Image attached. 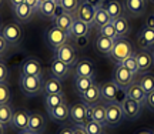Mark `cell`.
Instances as JSON below:
<instances>
[{
	"mask_svg": "<svg viewBox=\"0 0 154 134\" xmlns=\"http://www.w3.org/2000/svg\"><path fill=\"white\" fill-rule=\"evenodd\" d=\"M100 93H101V100L106 104L107 103H121L123 100L127 99L126 90L119 87L113 80H109V81L100 84Z\"/></svg>",
	"mask_w": 154,
	"mask_h": 134,
	"instance_id": "1",
	"label": "cell"
},
{
	"mask_svg": "<svg viewBox=\"0 0 154 134\" xmlns=\"http://www.w3.org/2000/svg\"><path fill=\"white\" fill-rule=\"evenodd\" d=\"M133 54H134V51H133L131 43L127 39H124V37H119V39H116L113 50L109 54V59L114 64H121L126 59H128Z\"/></svg>",
	"mask_w": 154,
	"mask_h": 134,
	"instance_id": "2",
	"label": "cell"
},
{
	"mask_svg": "<svg viewBox=\"0 0 154 134\" xmlns=\"http://www.w3.org/2000/svg\"><path fill=\"white\" fill-rule=\"evenodd\" d=\"M19 86L24 96L34 97L43 91V76H22L20 74Z\"/></svg>",
	"mask_w": 154,
	"mask_h": 134,
	"instance_id": "3",
	"label": "cell"
},
{
	"mask_svg": "<svg viewBox=\"0 0 154 134\" xmlns=\"http://www.w3.org/2000/svg\"><path fill=\"white\" fill-rule=\"evenodd\" d=\"M70 39V36L67 32L64 30H61L59 29L57 26H53V27H50L46 30V33H44V41H46V44L49 46L50 49H53V50H57L59 47H61L63 44H66L67 41Z\"/></svg>",
	"mask_w": 154,
	"mask_h": 134,
	"instance_id": "4",
	"label": "cell"
},
{
	"mask_svg": "<svg viewBox=\"0 0 154 134\" xmlns=\"http://www.w3.org/2000/svg\"><path fill=\"white\" fill-rule=\"evenodd\" d=\"M106 106V127H117L124 120L120 103H107Z\"/></svg>",
	"mask_w": 154,
	"mask_h": 134,
	"instance_id": "5",
	"label": "cell"
},
{
	"mask_svg": "<svg viewBox=\"0 0 154 134\" xmlns=\"http://www.w3.org/2000/svg\"><path fill=\"white\" fill-rule=\"evenodd\" d=\"M136 74H133L130 70H127L123 64H116L114 70H113V81H114L119 87L126 90L131 83L136 80Z\"/></svg>",
	"mask_w": 154,
	"mask_h": 134,
	"instance_id": "6",
	"label": "cell"
},
{
	"mask_svg": "<svg viewBox=\"0 0 154 134\" xmlns=\"http://www.w3.org/2000/svg\"><path fill=\"white\" fill-rule=\"evenodd\" d=\"M70 120L76 126H86L88 120V106H86L84 103H74L70 106Z\"/></svg>",
	"mask_w": 154,
	"mask_h": 134,
	"instance_id": "7",
	"label": "cell"
},
{
	"mask_svg": "<svg viewBox=\"0 0 154 134\" xmlns=\"http://www.w3.org/2000/svg\"><path fill=\"white\" fill-rule=\"evenodd\" d=\"M0 33L5 36V39L9 41V44H17L20 39L23 36V32H22V27L20 24H17L16 22H9L6 23L5 26L2 27V32Z\"/></svg>",
	"mask_w": 154,
	"mask_h": 134,
	"instance_id": "8",
	"label": "cell"
},
{
	"mask_svg": "<svg viewBox=\"0 0 154 134\" xmlns=\"http://www.w3.org/2000/svg\"><path fill=\"white\" fill-rule=\"evenodd\" d=\"M56 59H59L61 62H64L66 64H69L70 67H73L77 63V54H76V49L74 46L67 41L66 44H63L61 47H59L56 50Z\"/></svg>",
	"mask_w": 154,
	"mask_h": 134,
	"instance_id": "9",
	"label": "cell"
},
{
	"mask_svg": "<svg viewBox=\"0 0 154 134\" xmlns=\"http://www.w3.org/2000/svg\"><path fill=\"white\" fill-rule=\"evenodd\" d=\"M73 74L74 77H94L96 67L88 59H80L73 66Z\"/></svg>",
	"mask_w": 154,
	"mask_h": 134,
	"instance_id": "10",
	"label": "cell"
},
{
	"mask_svg": "<svg viewBox=\"0 0 154 134\" xmlns=\"http://www.w3.org/2000/svg\"><path fill=\"white\" fill-rule=\"evenodd\" d=\"M120 104H121V108H123V113H124V118H127V120H137L140 117L143 106L138 104L137 101H134L127 97L126 100H123Z\"/></svg>",
	"mask_w": 154,
	"mask_h": 134,
	"instance_id": "11",
	"label": "cell"
},
{
	"mask_svg": "<svg viewBox=\"0 0 154 134\" xmlns=\"http://www.w3.org/2000/svg\"><path fill=\"white\" fill-rule=\"evenodd\" d=\"M72 73V67L66 64L64 62H61L59 59H53L51 63H50V74L51 76H54L56 78H59V80H64V78L69 77V74Z\"/></svg>",
	"mask_w": 154,
	"mask_h": 134,
	"instance_id": "12",
	"label": "cell"
},
{
	"mask_svg": "<svg viewBox=\"0 0 154 134\" xmlns=\"http://www.w3.org/2000/svg\"><path fill=\"white\" fill-rule=\"evenodd\" d=\"M22 76H43V67L37 59H27L22 63L20 67Z\"/></svg>",
	"mask_w": 154,
	"mask_h": 134,
	"instance_id": "13",
	"label": "cell"
},
{
	"mask_svg": "<svg viewBox=\"0 0 154 134\" xmlns=\"http://www.w3.org/2000/svg\"><path fill=\"white\" fill-rule=\"evenodd\" d=\"M137 43L143 50L154 49V29L144 26L137 34Z\"/></svg>",
	"mask_w": 154,
	"mask_h": 134,
	"instance_id": "14",
	"label": "cell"
},
{
	"mask_svg": "<svg viewBox=\"0 0 154 134\" xmlns=\"http://www.w3.org/2000/svg\"><path fill=\"white\" fill-rule=\"evenodd\" d=\"M94 14H96V10H94L93 7H90L87 3L82 2L80 6H79V9H77V11L74 13V17L79 19V20H82V22H84L86 24H88L90 27H93L94 26Z\"/></svg>",
	"mask_w": 154,
	"mask_h": 134,
	"instance_id": "15",
	"label": "cell"
},
{
	"mask_svg": "<svg viewBox=\"0 0 154 134\" xmlns=\"http://www.w3.org/2000/svg\"><path fill=\"white\" fill-rule=\"evenodd\" d=\"M134 56H136V60H137L138 73H146L153 67V64H154L153 53H150L149 50H140Z\"/></svg>",
	"mask_w": 154,
	"mask_h": 134,
	"instance_id": "16",
	"label": "cell"
},
{
	"mask_svg": "<svg viewBox=\"0 0 154 134\" xmlns=\"http://www.w3.org/2000/svg\"><path fill=\"white\" fill-rule=\"evenodd\" d=\"M124 10L131 17L143 16L146 13V0H124Z\"/></svg>",
	"mask_w": 154,
	"mask_h": 134,
	"instance_id": "17",
	"label": "cell"
},
{
	"mask_svg": "<svg viewBox=\"0 0 154 134\" xmlns=\"http://www.w3.org/2000/svg\"><path fill=\"white\" fill-rule=\"evenodd\" d=\"M82 103H84L86 106H94V104H99L101 100V93H100V86L94 83L88 90H86L83 94H80Z\"/></svg>",
	"mask_w": 154,
	"mask_h": 134,
	"instance_id": "18",
	"label": "cell"
},
{
	"mask_svg": "<svg viewBox=\"0 0 154 134\" xmlns=\"http://www.w3.org/2000/svg\"><path fill=\"white\" fill-rule=\"evenodd\" d=\"M47 113H49V117L57 123H63L67 118H70V107L66 103H61L59 106L50 108V110H47Z\"/></svg>",
	"mask_w": 154,
	"mask_h": 134,
	"instance_id": "19",
	"label": "cell"
},
{
	"mask_svg": "<svg viewBox=\"0 0 154 134\" xmlns=\"http://www.w3.org/2000/svg\"><path fill=\"white\" fill-rule=\"evenodd\" d=\"M126 94H127L128 99L137 101L138 104H141V106H146V99H147V94L144 93V90L140 87V84H138L137 81L131 83L128 87H127Z\"/></svg>",
	"mask_w": 154,
	"mask_h": 134,
	"instance_id": "20",
	"label": "cell"
},
{
	"mask_svg": "<svg viewBox=\"0 0 154 134\" xmlns=\"http://www.w3.org/2000/svg\"><path fill=\"white\" fill-rule=\"evenodd\" d=\"M29 130L36 134H42L46 130V118L43 114L37 111H30V120H29Z\"/></svg>",
	"mask_w": 154,
	"mask_h": 134,
	"instance_id": "21",
	"label": "cell"
},
{
	"mask_svg": "<svg viewBox=\"0 0 154 134\" xmlns=\"http://www.w3.org/2000/svg\"><path fill=\"white\" fill-rule=\"evenodd\" d=\"M29 120H30V111L26 110H17L13 114V120H11V127L24 131L29 129Z\"/></svg>",
	"mask_w": 154,
	"mask_h": 134,
	"instance_id": "22",
	"label": "cell"
},
{
	"mask_svg": "<svg viewBox=\"0 0 154 134\" xmlns=\"http://www.w3.org/2000/svg\"><path fill=\"white\" fill-rule=\"evenodd\" d=\"M103 7L110 14L111 20H116L119 17L124 16V5H121V2H119V0H104Z\"/></svg>",
	"mask_w": 154,
	"mask_h": 134,
	"instance_id": "23",
	"label": "cell"
},
{
	"mask_svg": "<svg viewBox=\"0 0 154 134\" xmlns=\"http://www.w3.org/2000/svg\"><path fill=\"white\" fill-rule=\"evenodd\" d=\"M90 26L86 24L84 22L79 20V19H74L72 27L69 30V36L70 39H77V37H84V36H88V32H90Z\"/></svg>",
	"mask_w": 154,
	"mask_h": 134,
	"instance_id": "24",
	"label": "cell"
},
{
	"mask_svg": "<svg viewBox=\"0 0 154 134\" xmlns=\"http://www.w3.org/2000/svg\"><path fill=\"white\" fill-rule=\"evenodd\" d=\"M88 118L93 120V121H97L101 126L106 127V106L104 104H94V106L88 107Z\"/></svg>",
	"mask_w": 154,
	"mask_h": 134,
	"instance_id": "25",
	"label": "cell"
},
{
	"mask_svg": "<svg viewBox=\"0 0 154 134\" xmlns=\"http://www.w3.org/2000/svg\"><path fill=\"white\" fill-rule=\"evenodd\" d=\"M43 93L46 94H57V93H63V87H61V81L54 76L50 74L49 77L44 80L43 83Z\"/></svg>",
	"mask_w": 154,
	"mask_h": 134,
	"instance_id": "26",
	"label": "cell"
},
{
	"mask_svg": "<svg viewBox=\"0 0 154 134\" xmlns=\"http://www.w3.org/2000/svg\"><path fill=\"white\" fill-rule=\"evenodd\" d=\"M13 13H14V16L17 17V20L27 23L29 20L32 19V16L34 14V10L27 5V3H26V2H24V3H22V5L14 6V7H13Z\"/></svg>",
	"mask_w": 154,
	"mask_h": 134,
	"instance_id": "27",
	"label": "cell"
},
{
	"mask_svg": "<svg viewBox=\"0 0 154 134\" xmlns=\"http://www.w3.org/2000/svg\"><path fill=\"white\" fill-rule=\"evenodd\" d=\"M114 39H110V37H106V36H101L99 34L97 39H96V49L104 54V56H109L113 50V46H114Z\"/></svg>",
	"mask_w": 154,
	"mask_h": 134,
	"instance_id": "28",
	"label": "cell"
},
{
	"mask_svg": "<svg viewBox=\"0 0 154 134\" xmlns=\"http://www.w3.org/2000/svg\"><path fill=\"white\" fill-rule=\"evenodd\" d=\"M57 5H59L57 0H44V2L40 3L38 13H40L43 17H46V19H53Z\"/></svg>",
	"mask_w": 154,
	"mask_h": 134,
	"instance_id": "29",
	"label": "cell"
},
{
	"mask_svg": "<svg viewBox=\"0 0 154 134\" xmlns=\"http://www.w3.org/2000/svg\"><path fill=\"white\" fill-rule=\"evenodd\" d=\"M113 20H111L110 14L107 13V10H106L103 6L96 10V14H94V27H97L100 30L101 27H104L106 24H109Z\"/></svg>",
	"mask_w": 154,
	"mask_h": 134,
	"instance_id": "30",
	"label": "cell"
},
{
	"mask_svg": "<svg viewBox=\"0 0 154 134\" xmlns=\"http://www.w3.org/2000/svg\"><path fill=\"white\" fill-rule=\"evenodd\" d=\"M74 14H72V13H63V14H60V16L57 17L56 20H53L54 22V26H57L59 29H61V30H64V32H67L69 33V30H70V27H72L73 22H74Z\"/></svg>",
	"mask_w": 154,
	"mask_h": 134,
	"instance_id": "31",
	"label": "cell"
},
{
	"mask_svg": "<svg viewBox=\"0 0 154 134\" xmlns=\"http://www.w3.org/2000/svg\"><path fill=\"white\" fill-rule=\"evenodd\" d=\"M61 103H66V96H64V93L44 96V107H46V110H50V108L59 106Z\"/></svg>",
	"mask_w": 154,
	"mask_h": 134,
	"instance_id": "32",
	"label": "cell"
},
{
	"mask_svg": "<svg viewBox=\"0 0 154 134\" xmlns=\"http://www.w3.org/2000/svg\"><path fill=\"white\" fill-rule=\"evenodd\" d=\"M113 23H114L116 32H117V37H126L128 32H130V24H128L127 17L126 16L119 17V19L113 20Z\"/></svg>",
	"mask_w": 154,
	"mask_h": 134,
	"instance_id": "33",
	"label": "cell"
},
{
	"mask_svg": "<svg viewBox=\"0 0 154 134\" xmlns=\"http://www.w3.org/2000/svg\"><path fill=\"white\" fill-rule=\"evenodd\" d=\"M96 83L94 77H74V87H76L77 93L83 94L86 90H88L93 84Z\"/></svg>",
	"mask_w": 154,
	"mask_h": 134,
	"instance_id": "34",
	"label": "cell"
},
{
	"mask_svg": "<svg viewBox=\"0 0 154 134\" xmlns=\"http://www.w3.org/2000/svg\"><path fill=\"white\" fill-rule=\"evenodd\" d=\"M13 110L9 104H3L0 106V124H3L5 127L11 126V120H13Z\"/></svg>",
	"mask_w": 154,
	"mask_h": 134,
	"instance_id": "35",
	"label": "cell"
},
{
	"mask_svg": "<svg viewBox=\"0 0 154 134\" xmlns=\"http://www.w3.org/2000/svg\"><path fill=\"white\" fill-rule=\"evenodd\" d=\"M137 83L140 84V87L144 90L146 94H150L151 91H154V76L153 74H144V76H141Z\"/></svg>",
	"mask_w": 154,
	"mask_h": 134,
	"instance_id": "36",
	"label": "cell"
},
{
	"mask_svg": "<svg viewBox=\"0 0 154 134\" xmlns=\"http://www.w3.org/2000/svg\"><path fill=\"white\" fill-rule=\"evenodd\" d=\"M80 3H82L80 0H59V5L63 7V10L66 13H72V14H74L77 11Z\"/></svg>",
	"mask_w": 154,
	"mask_h": 134,
	"instance_id": "37",
	"label": "cell"
},
{
	"mask_svg": "<svg viewBox=\"0 0 154 134\" xmlns=\"http://www.w3.org/2000/svg\"><path fill=\"white\" fill-rule=\"evenodd\" d=\"M84 129L87 131V134H103L104 133V126H101L97 121H93V120H88Z\"/></svg>",
	"mask_w": 154,
	"mask_h": 134,
	"instance_id": "38",
	"label": "cell"
},
{
	"mask_svg": "<svg viewBox=\"0 0 154 134\" xmlns=\"http://www.w3.org/2000/svg\"><path fill=\"white\" fill-rule=\"evenodd\" d=\"M11 97L10 93V87L7 83H0V106L3 104H9Z\"/></svg>",
	"mask_w": 154,
	"mask_h": 134,
	"instance_id": "39",
	"label": "cell"
},
{
	"mask_svg": "<svg viewBox=\"0 0 154 134\" xmlns=\"http://www.w3.org/2000/svg\"><path fill=\"white\" fill-rule=\"evenodd\" d=\"M99 34L101 36H106V37H110V39H119L117 37V32H116V27H114V23L111 22L109 24H106L104 27H101L99 30Z\"/></svg>",
	"mask_w": 154,
	"mask_h": 134,
	"instance_id": "40",
	"label": "cell"
},
{
	"mask_svg": "<svg viewBox=\"0 0 154 134\" xmlns=\"http://www.w3.org/2000/svg\"><path fill=\"white\" fill-rule=\"evenodd\" d=\"M121 64L126 67L127 70H130V72H131L133 74H137V73H138L137 60H136V56H134V54H133V56H130L128 59H126V60L121 63Z\"/></svg>",
	"mask_w": 154,
	"mask_h": 134,
	"instance_id": "41",
	"label": "cell"
},
{
	"mask_svg": "<svg viewBox=\"0 0 154 134\" xmlns=\"http://www.w3.org/2000/svg\"><path fill=\"white\" fill-rule=\"evenodd\" d=\"M9 81V69L5 63H0V83H7Z\"/></svg>",
	"mask_w": 154,
	"mask_h": 134,
	"instance_id": "42",
	"label": "cell"
},
{
	"mask_svg": "<svg viewBox=\"0 0 154 134\" xmlns=\"http://www.w3.org/2000/svg\"><path fill=\"white\" fill-rule=\"evenodd\" d=\"M9 41L5 39V36L0 33V56H3L6 51H7V49H9Z\"/></svg>",
	"mask_w": 154,
	"mask_h": 134,
	"instance_id": "43",
	"label": "cell"
},
{
	"mask_svg": "<svg viewBox=\"0 0 154 134\" xmlns=\"http://www.w3.org/2000/svg\"><path fill=\"white\" fill-rule=\"evenodd\" d=\"M82 2L87 3L90 7H93L94 10H97V9H99V7H101V6H103V3H104V0H82Z\"/></svg>",
	"mask_w": 154,
	"mask_h": 134,
	"instance_id": "44",
	"label": "cell"
},
{
	"mask_svg": "<svg viewBox=\"0 0 154 134\" xmlns=\"http://www.w3.org/2000/svg\"><path fill=\"white\" fill-rule=\"evenodd\" d=\"M146 107L154 111V91H151L150 94H147V99H146Z\"/></svg>",
	"mask_w": 154,
	"mask_h": 134,
	"instance_id": "45",
	"label": "cell"
},
{
	"mask_svg": "<svg viewBox=\"0 0 154 134\" xmlns=\"http://www.w3.org/2000/svg\"><path fill=\"white\" fill-rule=\"evenodd\" d=\"M74 43H76L79 47H86L88 43V36H84V37H77V39H73Z\"/></svg>",
	"mask_w": 154,
	"mask_h": 134,
	"instance_id": "46",
	"label": "cell"
},
{
	"mask_svg": "<svg viewBox=\"0 0 154 134\" xmlns=\"http://www.w3.org/2000/svg\"><path fill=\"white\" fill-rule=\"evenodd\" d=\"M32 9L34 10V13H38V7H40V2L38 0H24Z\"/></svg>",
	"mask_w": 154,
	"mask_h": 134,
	"instance_id": "47",
	"label": "cell"
},
{
	"mask_svg": "<svg viewBox=\"0 0 154 134\" xmlns=\"http://www.w3.org/2000/svg\"><path fill=\"white\" fill-rule=\"evenodd\" d=\"M57 134H74V130H73V127L64 126V127H61V129L57 131Z\"/></svg>",
	"mask_w": 154,
	"mask_h": 134,
	"instance_id": "48",
	"label": "cell"
},
{
	"mask_svg": "<svg viewBox=\"0 0 154 134\" xmlns=\"http://www.w3.org/2000/svg\"><path fill=\"white\" fill-rule=\"evenodd\" d=\"M63 13H64L63 7H61L60 5H57V7H56V11H54V16H53V20H56V19L60 16V14H63Z\"/></svg>",
	"mask_w": 154,
	"mask_h": 134,
	"instance_id": "49",
	"label": "cell"
},
{
	"mask_svg": "<svg viewBox=\"0 0 154 134\" xmlns=\"http://www.w3.org/2000/svg\"><path fill=\"white\" fill-rule=\"evenodd\" d=\"M73 130H74V134H87L83 126H76V127H73Z\"/></svg>",
	"mask_w": 154,
	"mask_h": 134,
	"instance_id": "50",
	"label": "cell"
},
{
	"mask_svg": "<svg viewBox=\"0 0 154 134\" xmlns=\"http://www.w3.org/2000/svg\"><path fill=\"white\" fill-rule=\"evenodd\" d=\"M144 26H147V27H153L154 29V14L147 17V20H146V24Z\"/></svg>",
	"mask_w": 154,
	"mask_h": 134,
	"instance_id": "51",
	"label": "cell"
},
{
	"mask_svg": "<svg viewBox=\"0 0 154 134\" xmlns=\"http://www.w3.org/2000/svg\"><path fill=\"white\" fill-rule=\"evenodd\" d=\"M11 3V7H14V6H19L22 5V3H24V0H10Z\"/></svg>",
	"mask_w": 154,
	"mask_h": 134,
	"instance_id": "52",
	"label": "cell"
},
{
	"mask_svg": "<svg viewBox=\"0 0 154 134\" xmlns=\"http://www.w3.org/2000/svg\"><path fill=\"white\" fill-rule=\"evenodd\" d=\"M136 134H154V133H153V130H140Z\"/></svg>",
	"mask_w": 154,
	"mask_h": 134,
	"instance_id": "53",
	"label": "cell"
},
{
	"mask_svg": "<svg viewBox=\"0 0 154 134\" xmlns=\"http://www.w3.org/2000/svg\"><path fill=\"white\" fill-rule=\"evenodd\" d=\"M0 134H6V127L3 124H0Z\"/></svg>",
	"mask_w": 154,
	"mask_h": 134,
	"instance_id": "54",
	"label": "cell"
},
{
	"mask_svg": "<svg viewBox=\"0 0 154 134\" xmlns=\"http://www.w3.org/2000/svg\"><path fill=\"white\" fill-rule=\"evenodd\" d=\"M20 134H36V133H33V131H30V130H24V131H20Z\"/></svg>",
	"mask_w": 154,
	"mask_h": 134,
	"instance_id": "55",
	"label": "cell"
},
{
	"mask_svg": "<svg viewBox=\"0 0 154 134\" xmlns=\"http://www.w3.org/2000/svg\"><path fill=\"white\" fill-rule=\"evenodd\" d=\"M151 53H153V59H154V49H153V51H151Z\"/></svg>",
	"mask_w": 154,
	"mask_h": 134,
	"instance_id": "56",
	"label": "cell"
},
{
	"mask_svg": "<svg viewBox=\"0 0 154 134\" xmlns=\"http://www.w3.org/2000/svg\"><path fill=\"white\" fill-rule=\"evenodd\" d=\"M2 3H3V0H0V6H2Z\"/></svg>",
	"mask_w": 154,
	"mask_h": 134,
	"instance_id": "57",
	"label": "cell"
},
{
	"mask_svg": "<svg viewBox=\"0 0 154 134\" xmlns=\"http://www.w3.org/2000/svg\"><path fill=\"white\" fill-rule=\"evenodd\" d=\"M2 62H3V60H2V56H0V63H2Z\"/></svg>",
	"mask_w": 154,
	"mask_h": 134,
	"instance_id": "58",
	"label": "cell"
},
{
	"mask_svg": "<svg viewBox=\"0 0 154 134\" xmlns=\"http://www.w3.org/2000/svg\"><path fill=\"white\" fill-rule=\"evenodd\" d=\"M38 2H40V3H42V2H44V0H38Z\"/></svg>",
	"mask_w": 154,
	"mask_h": 134,
	"instance_id": "59",
	"label": "cell"
},
{
	"mask_svg": "<svg viewBox=\"0 0 154 134\" xmlns=\"http://www.w3.org/2000/svg\"><path fill=\"white\" fill-rule=\"evenodd\" d=\"M151 2H153V3H154V0H151Z\"/></svg>",
	"mask_w": 154,
	"mask_h": 134,
	"instance_id": "60",
	"label": "cell"
},
{
	"mask_svg": "<svg viewBox=\"0 0 154 134\" xmlns=\"http://www.w3.org/2000/svg\"><path fill=\"white\" fill-rule=\"evenodd\" d=\"M0 24H2V22H0Z\"/></svg>",
	"mask_w": 154,
	"mask_h": 134,
	"instance_id": "61",
	"label": "cell"
},
{
	"mask_svg": "<svg viewBox=\"0 0 154 134\" xmlns=\"http://www.w3.org/2000/svg\"><path fill=\"white\" fill-rule=\"evenodd\" d=\"M153 133H154V130H153Z\"/></svg>",
	"mask_w": 154,
	"mask_h": 134,
	"instance_id": "62",
	"label": "cell"
},
{
	"mask_svg": "<svg viewBox=\"0 0 154 134\" xmlns=\"http://www.w3.org/2000/svg\"><path fill=\"white\" fill-rule=\"evenodd\" d=\"M57 2H59V0H57Z\"/></svg>",
	"mask_w": 154,
	"mask_h": 134,
	"instance_id": "63",
	"label": "cell"
},
{
	"mask_svg": "<svg viewBox=\"0 0 154 134\" xmlns=\"http://www.w3.org/2000/svg\"><path fill=\"white\" fill-rule=\"evenodd\" d=\"M103 134H104V133H103Z\"/></svg>",
	"mask_w": 154,
	"mask_h": 134,
	"instance_id": "64",
	"label": "cell"
}]
</instances>
